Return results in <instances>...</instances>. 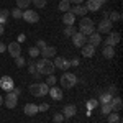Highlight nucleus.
Segmentation results:
<instances>
[{
  "instance_id": "c756f323",
  "label": "nucleus",
  "mask_w": 123,
  "mask_h": 123,
  "mask_svg": "<svg viewBox=\"0 0 123 123\" xmlns=\"http://www.w3.org/2000/svg\"><path fill=\"white\" fill-rule=\"evenodd\" d=\"M10 15H12V17H13L15 20H20L21 17H23V12H21V10H20L18 7H17V8H13L12 12H10Z\"/></svg>"
},
{
  "instance_id": "aec40b11",
  "label": "nucleus",
  "mask_w": 123,
  "mask_h": 123,
  "mask_svg": "<svg viewBox=\"0 0 123 123\" xmlns=\"http://www.w3.org/2000/svg\"><path fill=\"white\" fill-rule=\"evenodd\" d=\"M80 54L84 57H92L95 54V48L90 46V44H84V46L80 48Z\"/></svg>"
},
{
  "instance_id": "f257e3e1",
  "label": "nucleus",
  "mask_w": 123,
  "mask_h": 123,
  "mask_svg": "<svg viewBox=\"0 0 123 123\" xmlns=\"http://www.w3.org/2000/svg\"><path fill=\"white\" fill-rule=\"evenodd\" d=\"M35 62H36L38 74H41V76H51V74L56 71V67H54V64H53L51 59H44V57H41L39 61H35Z\"/></svg>"
},
{
  "instance_id": "20e7f679",
  "label": "nucleus",
  "mask_w": 123,
  "mask_h": 123,
  "mask_svg": "<svg viewBox=\"0 0 123 123\" xmlns=\"http://www.w3.org/2000/svg\"><path fill=\"white\" fill-rule=\"evenodd\" d=\"M77 84V77L74 74H71V72H64L62 76H61V87L62 89H72L74 85Z\"/></svg>"
},
{
  "instance_id": "f3484780",
  "label": "nucleus",
  "mask_w": 123,
  "mask_h": 123,
  "mask_svg": "<svg viewBox=\"0 0 123 123\" xmlns=\"http://www.w3.org/2000/svg\"><path fill=\"white\" fill-rule=\"evenodd\" d=\"M72 15H76V17H85V13H87V8H85L84 5L80 3V5H74L72 8L69 10Z\"/></svg>"
},
{
  "instance_id": "79ce46f5",
  "label": "nucleus",
  "mask_w": 123,
  "mask_h": 123,
  "mask_svg": "<svg viewBox=\"0 0 123 123\" xmlns=\"http://www.w3.org/2000/svg\"><path fill=\"white\" fill-rule=\"evenodd\" d=\"M25 39H26V36H25L23 33H20V35H18V39H17V43H20V44H21V43H23Z\"/></svg>"
},
{
  "instance_id": "ddd939ff",
  "label": "nucleus",
  "mask_w": 123,
  "mask_h": 123,
  "mask_svg": "<svg viewBox=\"0 0 123 123\" xmlns=\"http://www.w3.org/2000/svg\"><path fill=\"white\" fill-rule=\"evenodd\" d=\"M39 54L44 59H51V57H56L57 49L54 46H46V48H43V49H39Z\"/></svg>"
},
{
  "instance_id": "473e14b6",
  "label": "nucleus",
  "mask_w": 123,
  "mask_h": 123,
  "mask_svg": "<svg viewBox=\"0 0 123 123\" xmlns=\"http://www.w3.org/2000/svg\"><path fill=\"white\" fill-rule=\"evenodd\" d=\"M25 64H26V61H25V57H23V56L15 57V66H17V67H20V69H21Z\"/></svg>"
},
{
  "instance_id": "a878e982",
  "label": "nucleus",
  "mask_w": 123,
  "mask_h": 123,
  "mask_svg": "<svg viewBox=\"0 0 123 123\" xmlns=\"http://www.w3.org/2000/svg\"><path fill=\"white\" fill-rule=\"evenodd\" d=\"M30 5H31V0H17V7L20 10H28Z\"/></svg>"
},
{
  "instance_id": "4468645a",
  "label": "nucleus",
  "mask_w": 123,
  "mask_h": 123,
  "mask_svg": "<svg viewBox=\"0 0 123 123\" xmlns=\"http://www.w3.org/2000/svg\"><path fill=\"white\" fill-rule=\"evenodd\" d=\"M110 107H112V112H120V110H122V107H123L122 98H120L118 95L112 97V100H110Z\"/></svg>"
},
{
  "instance_id": "9b49d317",
  "label": "nucleus",
  "mask_w": 123,
  "mask_h": 123,
  "mask_svg": "<svg viewBox=\"0 0 123 123\" xmlns=\"http://www.w3.org/2000/svg\"><path fill=\"white\" fill-rule=\"evenodd\" d=\"M71 38H72L74 46H77V48H82L84 44H87V36H84V35H82V33H79V31H76Z\"/></svg>"
},
{
  "instance_id": "dca6fc26",
  "label": "nucleus",
  "mask_w": 123,
  "mask_h": 123,
  "mask_svg": "<svg viewBox=\"0 0 123 123\" xmlns=\"http://www.w3.org/2000/svg\"><path fill=\"white\" fill-rule=\"evenodd\" d=\"M76 113H77V108H76V105H72V104L66 105V107H64V110H62L64 118H72Z\"/></svg>"
},
{
  "instance_id": "b1692460",
  "label": "nucleus",
  "mask_w": 123,
  "mask_h": 123,
  "mask_svg": "<svg viewBox=\"0 0 123 123\" xmlns=\"http://www.w3.org/2000/svg\"><path fill=\"white\" fill-rule=\"evenodd\" d=\"M120 122H122V117L117 112H112V113L107 115V123H120Z\"/></svg>"
},
{
  "instance_id": "a19ab883",
  "label": "nucleus",
  "mask_w": 123,
  "mask_h": 123,
  "mask_svg": "<svg viewBox=\"0 0 123 123\" xmlns=\"http://www.w3.org/2000/svg\"><path fill=\"white\" fill-rule=\"evenodd\" d=\"M48 44H46V41H43V39H39L38 43H36V48H38V49H43V48H46Z\"/></svg>"
},
{
  "instance_id": "423d86ee",
  "label": "nucleus",
  "mask_w": 123,
  "mask_h": 123,
  "mask_svg": "<svg viewBox=\"0 0 123 123\" xmlns=\"http://www.w3.org/2000/svg\"><path fill=\"white\" fill-rule=\"evenodd\" d=\"M53 64H54V67H56V69L67 71V69L71 67V61H69V59H66V57H62V56H56V57H54V61H53Z\"/></svg>"
},
{
  "instance_id": "a18cd8bd",
  "label": "nucleus",
  "mask_w": 123,
  "mask_h": 123,
  "mask_svg": "<svg viewBox=\"0 0 123 123\" xmlns=\"http://www.w3.org/2000/svg\"><path fill=\"white\" fill-rule=\"evenodd\" d=\"M8 15H10V12H8V10H2V12H0V17H5V18H7Z\"/></svg>"
},
{
  "instance_id": "c03bdc74",
  "label": "nucleus",
  "mask_w": 123,
  "mask_h": 123,
  "mask_svg": "<svg viewBox=\"0 0 123 123\" xmlns=\"http://www.w3.org/2000/svg\"><path fill=\"white\" fill-rule=\"evenodd\" d=\"M72 66H74V67L79 66V59H77V57H74V59L71 61V67H72Z\"/></svg>"
},
{
  "instance_id": "2eb2a0df",
  "label": "nucleus",
  "mask_w": 123,
  "mask_h": 123,
  "mask_svg": "<svg viewBox=\"0 0 123 123\" xmlns=\"http://www.w3.org/2000/svg\"><path fill=\"white\" fill-rule=\"evenodd\" d=\"M87 41H89V44L90 46H98L100 44V41H102V38H100V33H97V31H94L92 35H89L87 36Z\"/></svg>"
},
{
  "instance_id": "ea45409f",
  "label": "nucleus",
  "mask_w": 123,
  "mask_h": 123,
  "mask_svg": "<svg viewBox=\"0 0 123 123\" xmlns=\"http://www.w3.org/2000/svg\"><path fill=\"white\" fill-rule=\"evenodd\" d=\"M48 108H49V104H39L38 105V112H48Z\"/></svg>"
},
{
  "instance_id": "72a5a7b5",
  "label": "nucleus",
  "mask_w": 123,
  "mask_h": 123,
  "mask_svg": "<svg viewBox=\"0 0 123 123\" xmlns=\"http://www.w3.org/2000/svg\"><path fill=\"white\" fill-rule=\"evenodd\" d=\"M28 53H30V56L33 57V59H35V57H38L39 56V49L36 46H33V48H30L28 49Z\"/></svg>"
},
{
  "instance_id": "4be33fe9",
  "label": "nucleus",
  "mask_w": 123,
  "mask_h": 123,
  "mask_svg": "<svg viewBox=\"0 0 123 123\" xmlns=\"http://www.w3.org/2000/svg\"><path fill=\"white\" fill-rule=\"evenodd\" d=\"M100 7H102V3L98 0H87V5H85V8L90 10V12H98Z\"/></svg>"
},
{
  "instance_id": "f704fd0d",
  "label": "nucleus",
  "mask_w": 123,
  "mask_h": 123,
  "mask_svg": "<svg viewBox=\"0 0 123 123\" xmlns=\"http://www.w3.org/2000/svg\"><path fill=\"white\" fill-rule=\"evenodd\" d=\"M62 33H64V36H72V35L76 33V28H74V26H66Z\"/></svg>"
},
{
  "instance_id": "58836bf2",
  "label": "nucleus",
  "mask_w": 123,
  "mask_h": 123,
  "mask_svg": "<svg viewBox=\"0 0 123 123\" xmlns=\"http://www.w3.org/2000/svg\"><path fill=\"white\" fill-rule=\"evenodd\" d=\"M53 120H54V123H62L64 122V115L62 113H56L54 117H53Z\"/></svg>"
},
{
  "instance_id": "9d476101",
  "label": "nucleus",
  "mask_w": 123,
  "mask_h": 123,
  "mask_svg": "<svg viewBox=\"0 0 123 123\" xmlns=\"http://www.w3.org/2000/svg\"><path fill=\"white\" fill-rule=\"evenodd\" d=\"M0 87H2L5 92H12V89L15 87V82H13V79L10 76H3L0 79Z\"/></svg>"
},
{
  "instance_id": "6e6552de",
  "label": "nucleus",
  "mask_w": 123,
  "mask_h": 123,
  "mask_svg": "<svg viewBox=\"0 0 123 123\" xmlns=\"http://www.w3.org/2000/svg\"><path fill=\"white\" fill-rule=\"evenodd\" d=\"M17 104H18V95H15L13 92H7L5 98H3V105L7 108H15Z\"/></svg>"
},
{
  "instance_id": "c9c22d12",
  "label": "nucleus",
  "mask_w": 123,
  "mask_h": 123,
  "mask_svg": "<svg viewBox=\"0 0 123 123\" xmlns=\"http://www.w3.org/2000/svg\"><path fill=\"white\" fill-rule=\"evenodd\" d=\"M31 3L36 7V8H43L46 5V0H31Z\"/></svg>"
},
{
  "instance_id": "864d4df0",
  "label": "nucleus",
  "mask_w": 123,
  "mask_h": 123,
  "mask_svg": "<svg viewBox=\"0 0 123 123\" xmlns=\"http://www.w3.org/2000/svg\"><path fill=\"white\" fill-rule=\"evenodd\" d=\"M105 2H107V0H105Z\"/></svg>"
},
{
  "instance_id": "bb28decb",
  "label": "nucleus",
  "mask_w": 123,
  "mask_h": 123,
  "mask_svg": "<svg viewBox=\"0 0 123 123\" xmlns=\"http://www.w3.org/2000/svg\"><path fill=\"white\" fill-rule=\"evenodd\" d=\"M108 20H110V21H112V23H115V21H120V20H122V15H120V13H118V12H108Z\"/></svg>"
},
{
  "instance_id": "4c0bfd02",
  "label": "nucleus",
  "mask_w": 123,
  "mask_h": 123,
  "mask_svg": "<svg viewBox=\"0 0 123 123\" xmlns=\"http://www.w3.org/2000/svg\"><path fill=\"white\" fill-rule=\"evenodd\" d=\"M105 92H107V94H110L112 97H115V95H117V92H118V89H117V85H110Z\"/></svg>"
},
{
  "instance_id": "49530a36",
  "label": "nucleus",
  "mask_w": 123,
  "mask_h": 123,
  "mask_svg": "<svg viewBox=\"0 0 123 123\" xmlns=\"http://www.w3.org/2000/svg\"><path fill=\"white\" fill-rule=\"evenodd\" d=\"M82 2H84V0H69V3H71V5H72V3H74V5H80Z\"/></svg>"
},
{
  "instance_id": "c85d7f7f",
  "label": "nucleus",
  "mask_w": 123,
  "mask_h": 123,
  "mask_svg": "<svg viewBox=\"0 0 123 123\" xmlns=\"http://www.w3.org/2000/svg\"><path fill=\"white\" fill-rule=\"evenodd\" d=\"M110 100H112V95L107 94V92H104V94H100V104H110Z\"/></svg>"
},
{
  "instance_id": "3c124183",
  "label": "nucleus",
  "mask_w": 123,
  "mask_h": 123,
  "mask_svg": "<svg viewBox=\"0 0 123 123\" xmlns=\"http://www.w3.org/2000/svg\"><path fill=\"white\" fill-rule=\"evenodd\" d=\"M2 105H3V97L0 95V107H2Z\"/></svg>"
},
{
  "instance_id": "de8ad7c7",
  "label": "nucleus",
  "mask_w": 123,
  "mask_h": 123,
  "mask_svg": "<svg viewBox=\"0 0 123 123\" xmlns=\"http://www.w3.org/2000/svg\"><path fill=\"white\" fill-rule=\"evenodd\" d=\"M5 51H7V44L0 43V54H2V53H5Z\"/></svg>"
},
{
  "instance_id": "2f4dec72",
  "label": "nucleus",
  "mask_w": 123,
  "mask_h": 123,
  "mask_svg": "<svg viewBox=\"0 0 123 123\" xmlns=\"http://www.w3.org/2000/svg\"><path fill=\"white\" fill-rule=\"evenodd\" d=\"M28 72L31 74V76L38 74V69H36V62H35V61H31V62L28 64Z\"/></svg>"
},
{
  "instance_id": "cd10ccee",
  "label": "nucleus",
  "mask_w": 123,
  "mask_h": 123,
  "mask_svg": "<svg viewBox=\"0 0 123 123\" xmlns=\"http://www.w3.org/2000/svg\"><path fill=\"white\" fill-rule=\"evenodd\" d=\"M100 112H102V115L112 113V107H110V104H100Z\"/></svg>"
},
{
  "instance_id": "a211bd4d",
  "label": "nucleus",
  "mask_w": 123,
  "mask_h": 123,
  "mask_svg": "<svg viewBox=\"0 0 123 123\" xmlns=\"http://www.w3.org/2000/svg\"><path fill=\"white\" fill-rule=\"evenodd\" d=\"M48 94L53 97V100H62V90L56 87V85H53V87H49V92Z\"/></svg>"
},
{
  "instance_id": "7c9ffc66",
  "label": "nucleus",
  "mask_w": 123,
  "mask_h": 123,
  "mask_svg": "<svg viewBox=\"0 0 123 123\" xmlns=\"http://www.w3.org/2000/svg\"><path fill=\"white\" fill-rule=\"evenodd\" d=\"M56 82H57V77L56 76H46V85L48 87H53V85H56Z\"/></svg>"
},
{
  "instance_id": "e433bc0d",
  "label": "nucleus",
  "mask_w": 123,
  "mask_h": 123,
  "mask_svg": "<svg viewBox=\"0 0 123 123\" xmlns=\"http://www.w3.org/2000/svg\"><path fill=\"white\" fill-rule=\"evenodd\" d=\"M97 107H98V100H95V98L89 100V104H87V108H89V110H94Z\"/></svg>"
},
{
  "instance_id": "0eeeda50",
  "label": "nucleus",
  "mask_w": 123,
  "mask_h": 123,
  "mask_svg": "<svg viewBox=\"0 0 123 123\" xmlns=\"http://www.w3.org/2000/svg\"><path fill=\"white\" fill-rule=\"evenodd\" d=\"M21 18L25 20L26 23H31V25H33V23H38L39 21V15H38L36 10H25Z\"/></svg>"
},
{
  "instance_id": "7ed1b4c3",
  "label": "nucleus",
  "mask_w": 123,
  "mask_h": 123,
  "mask_svg": "<svg viewBox=\"0 0 123 123\" xmlns=\"http://www.w3.org/2000/svg\"><path fill=\"white\" fill-rule=\"evenodd\" d=\"M30 89V94L33 97H44L49 92V87L46 85V82H36V84H31L28 87Z\"/></svg>"
},
{
  "instance_id": "f03ea898",
  "label": "nucleus",
  "mask_w": 123,
  "mask_h": 123,
  "mask_svg": "<svg viewBox=\"0 0 123 123\" xmlns=\"http://www.w3.org/2000/svg\"><path fill=\"white\" fill-rule=\"evenodd\" d=\"M94 31H95V23H94V20L84 17V18L80 20V23H79V33H82L84 36H89V35H92Z\"/></svg>"
},
{
  "instance_id": "412c9836",
  "label": "nucleus",
  "mask_w": 123,
  "mask_h": 123,
  "mask_svg": "<svg viewBox=\"0 0 123 123\" xmlns=\"http://www.w3.org/2000/svg\"><path fill=\"white\" fill-rule=\"evenodd\" d=\"M23 112H25V115H28V117H33V115L38 113V105L36 104H26L25 108H23Z\"/></svg>"
},
{
  "instance_id": "5701e85b",
  "label": "nucleus",
  "mask_w": 123,
  "mask_h": 123,
  "mask_svg": "<svg viewBox=\"0 0 123 123\" xmlns=\"http://www.w3.org/2000/svg\"><path fill=\"white\" fill-rule=\"evenodd\" d=\"M102 54H104L105 59H113V56H115V48L105 46L104 49H102Z\"/></svg>"
},
{
  "instance_id": "393cba45",
  "label": "nucleus",
  "mask_w": 123,
  "mask_h": 123,
  "mask_svg": "<svg viewBox=\"0 0 123 123\" xmlns=\"http://www.w3.org/2000/svg\"><path fill=\"white\" fill-rule=\"evenodd\" d=\"M57 10H61V12H69L71 10V3H69V0H59V7H57Z\"/></svg>"
},
{
  "instance_id": "37998d69",
  "label": "nucleus",
  "mask_w": 123,
  "mask_h": 123,
  "mask_svg": "<svg viewBox=\"0 0 123 123\" xmlns=\"http://www.w3.org/2000/svg\"><path fill=\"white\" fill-rule=\"evenodd\" d=\"M12 92H13L15 95H18V97H20V95H21V89H18V87H13V89H12Z\"/></svg>"
},
{
  "instance_id": "09e8293b",
  "label": "nucleus",
  "mask_w": 123,
  "mask_h": 123,
  "mask_svg": "<svg viewBox=\"0 0 123 123\" xmlns=\"http://www.w3.org/2000/svg\"><path fill=\"white\" fill-rule=\"evenodd\" d=\"M0 25H2V26L7 25V18H5V17H0Z\"/></svg>"
},
{
  "instance_id": "39448f33",
  "label": "nucleus",
  "mask_w": 123,
  "mask_h": 123,
  "mask_svg": "<svg viewBox=\"0 0 123 123\" xmlns=\"http://www.w3.org/2000/svg\"><path fill=\"white\" fill-rule=\"evenodd\" d=\"M112 28H113V23L108 18H104V20H100V23H98V26H97V33H100V35H108V33H112Z\"/></svg>"
},
{
  "instance_id": "1a4fd4ad",
  "label": "nucleus",
  "mask_w": 123,
  "mask_h": 123,
  "mask_svg": "<svg viewBox=\"0 0 123 123\" xmlns=\"http://www.w3.org/2000/svg\"><path fill=\"white\" fill-rule=\"evenodd\" d=\"M7 51H8L10 56L15 59V57L21 56V44H20V43H17V41H13V43H8V46H7Z\"/></svg>"
},
{
  "instance_id": "8fccbe9b",
  "label": "nucleus",
  "mask_w": 123,
  "mask_h": 123,
  "mask_svg": "<svg viewBox=\"0 0 123 123\" xmlns=\"http://www.w3.org/2000/svg\"><path fill=\"white\" fill-rule=\"evenodd\" d=\"M3 31H5V26H2V25H0V36L3 35Z\"/></svg>"
},
{
  "instance_id": "6ab92c4d",
  "label": "nucleus",
  "mask_w": 123,
  "mask_h": 123,
  "mask_svg": "<svg viewBox=\"0 0 123 123\" xmlns=\"http://www.w3.org/2000/svg\"><path fill=\"white\" fill-rule=\"evenodd\" d=\"M62 23H64L66 26H74V23H76V15H72L71 12H66V13L62 15Z\"/></svg>"
},
{
  "instance_id": "f8f14e48",
  "label": "nucleus",
  "mask_w": 123,
  "mask_h": 123,
  "mask_svg": "<svg viewBox=\"0 0 123 123\" xmlns=\"http://www.w3.org/2000/svg\"><path fill=\"white\" fill-rule=\"evenodd\" d=\"M118 41H120V33L118 31H113V33H108V36L105 39V46H112L115 48L118 44Z\"/></svg>"
},
{
  "instance_id": "603ef678",
  "label": "nucleus",
  "mask_w": 123,
  "mask_h": 123,
  "mask_svg": "<svg viewBox=\"0 0 123 123\" xmlns=\"http://www.w3.org/2000/svg\"><path fill=\"white\" fill-rule=\"evenodd\" d=\"M98 2H100V3H102V5H104V3H105V0H98Z\"/></svg>"
}]
</instances>
